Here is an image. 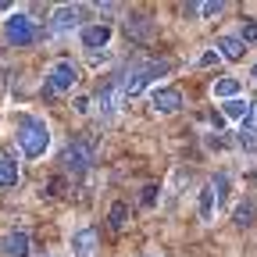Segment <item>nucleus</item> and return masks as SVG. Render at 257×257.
<instances>
[{"label":"nucleus","mask_w":257,"mask_h":257,"mask_svg":"<svg viewBox=\"0 0 257 257\" xmlns=\"http://www.w3.org/2000/svg\"><path fill=\"white\" fill-rule=\"evenodd\" d=\"M239 43H243V47L257 43V18H246V22L239 25Z\"/></svg>","instance_id":"19"},{"label":"nucleus","mask_w":257,"mask_h":257,"mask_svg":"<svg viewBox=\"0 0 257 257\" xmlns=\"http://www.w3.org/2000/svg\"><path fill=\"white\" fill-rule=\"evenodd\" d=\"M197 64H200V68H211V64H218V50H207V54H200V57H197Z\"/></svg>","instance_id":"23"},{"label":"nucleus","mask_w":257,"mask_h":257,"mask_svg":"<svg viewBox=\"0 0 257 257\" xmlns=\"http://www.w3.org/2000/svg\"><path fill=\"white\" fill-rule=\"evenodd\" d=\"M79 25H82V8L79 4H64V8L54 11V29L57 32H72Z\"/></svg>","instance_id":"6"},{"label":"nucleus","mask_w":257,"mask_h":257,"mask_svg":"<svg viewBox=\"0 0 257 257\" xmlns=\"http://www.w3.org/2000/svg\"><path fill=\"white\" fill-rule=\"evenodd\" d=\"M232 218H236V225H250V221H253V204H250V200L239 204V207L232 211Z\"/></svg>","instance_id":"20"},{"label":"nucleus","mask_w":257,"mask_h":257,"mask_svg":"<svg viewBox=\"0 0 257 257\" xmlns=\"http://www.w3.org/2000/svg\"><path fill=\"white\" fill-rule=\"evenodd\" d=\"M250 75H253V79H257V64H253V68H250Z\"/></svg>","instance_id":"26"},{"label":"nucleus","mask_w":257,"mask_h":257,"mask_svg":"<svg viewBox=\"0 0 257 257\" xmlns=\"http://www.w3.org/2000/svg\"><path fill=\"white\" fill-rule=\"evenodd\" d=\"M18 147H22L25 157H43L47 147H50V128H47V121L25 114V118L18 121Z\"/></svg>","instance_id":"1"},{"label":"nucleus","mask_w":257,"mask_h":257,"mask_svg":"<svg viewBox=\"0 0 257 257\" xmlns=\"http://www.w3.org/2000/svg\"><path fill=\"white\" fill-rule=\"evenodd\" d=\"M125 214H128L125 204H114V207H111V229H121V225H125Z\"/></svg>","instance_id":"22"},{"label":"nucleus","mask_w":257,"mask_h":257,"mask_svg":"<svg viewBox=\"0 0 257 257\" xmlns=\"http://www.w3.org/2000/svg\"><path fill=\"white\" fill-rule=\"evenodd\" d=\"M214 96L232 100V96H239V82H236V79H218V82H214Z\"/></svg>","instance_id":"18"},{"label":"nucleus","mask_w":257,"mask_h":257,"mask_svg":"<svg viewBox=\"0 0 257 257\" xmlns=\"http://www.w3.org/2000/svg\"><path fill=\"white\" fill-rule=\"evenodd\" d=\"M236 136H239L243 147H250V150L257 147V104H250V114L239 121V133H236Z\"/></svg>","instance_id":"11"},{"label":"nucleus","mask_w":257,"mask_h":257,"mask_svg":"<svg viewBox=\"0 0 257 257\" xmlns=\"http://www.w3.org/2000/svg\"><path fill=\"white\" fill-rule=\"evenodd\" d=\"M72 253L75 257H93L96 253V232L93 229H79L72 236Z\"/></svg>","instance_id":"10"},{"label":"nucleus","mask_w":257,"mask_h":257,"mask_svg":"<svg viewBox=\"0 0 257 257\" xmlns=\"http://www.w3.org/2000/svg\"><path fill=\"white\" fill-rule=\"evenodd\" d=\"M125 36L136 40V43H150V40H154V22H150L147 15L128 18V22H125Z\"/></svg>","instance_id":"8"},{"label":"nucleus","mask_w":257,"mask_h":257,"mask_svg":"<svg viewBox=\"0 0 257 257\" xmlns=\"http://www.w3.org/2000/svg\"><path fill=\"white\" fill-rule=\"evenodd\" d=\"M4 253L8 257H29V232H8L4 236Z\"/></svg>","instance_id":"13"},{"label":"nucleus","mask_w":257,"mask_h":257,"mask_svg":"<svg viewBox=\"0 0 257 257\" xmlns=\"http://www.w3.org/2000/svg\"><path fill=\"white\" fill-rule=\"evenodd\" d=\"M243 43H239V36H221L218 40V57H225V61H239L243 57Z\"/></svg>","instance_id":"15"},{"label":"nucleus","mask_w":257,"mask_h":257,"mask_svg":"<svg viewBox=\"0 0 257 257\" xmlns=\"http://www.w3.org/2000/svg\"><path fill=\"white\" fill-rule=\"evenodd\" d=\"M150 107H154V114H175L179 107H182V93L179 89H154L150 93Z\"/></svg>","instance_id":"5"},{"label":"nucleus","mask_w":257,"mask_h":257,"mask_svg":"<svg viewBox=\"0 0 257 257\" xmlns=\"http://www.w3.org/2000/svg\"><path fill=\"white\" fill-rule=\"evenodd\" d=\"M221 114H225V118H232V121H243V118L250 114V104L243 100V96H232V100H225V104H221Z\"/></svg>","instance_id":"16"},{"label":"nucleus","mask_w":257,"mask_h":257,"mask_svg":"<svg viewBox=\"0 0 257 257\" xmlns=\"http://www.w3.org/2000/svg\"><path fill=\"white\" fill-rule=\"evenodd\" d=\"M64 165H68L72 172H86L93 165V147L89 143H72L68 154H64Z\"/></svg>","instance_id":"7"},{"label":"nucleus","mask_w":257,"mask_h":257,"mask_svg":"<svg viewBox=\"0 0 257 257\" xmlns=\"http://www.w3.org/2000/svg\"><path fill=\"white\" fill-rule=\"evenodd\" d=\"M154 189H157V186H147V189H143V204H154Z\"/></svg>","instance_id":"25"},{"label":"nucleus","mask_w":257,"mask_h":257,"mask_svg":"<svg viewBox=\"0 0 257 257\" xmlns=\"http://www.w3.org/2000/svg\"><path fill=\"white\" fill-rule=\"evenodd\" d=\"M4 36H8V43H15V47H29V43H36V36H40V29H36V22H32L29 15H11L8 22H4Z\"/></svg>","instance_id":"3"},{"label":"nucleus","mask_w":257,"mask_h":257,"mask_svg":"<svg viewBox=\"0 0 257 257\" xmlns=\"http://www.w3.org/2000/svg\"><path fill=\"white\" fill-rule=\"evenodd\" d=\"M193 11L204 15V18H214V15H221V11H225V4H221V0H214V4H197Z\"/></svg>","instance_id":"21"},{"label":"nucleus","mask_w":257,"mask_h":257,"mask_svg":"<svg viewBox=\"0 0 257 257\" xmlns=\"http://www.w3.org/2000/svg\"><path fill=\"white\" fill-rule=\"evenodd\" d=\"M214 204H218L214 186H207V189L200 193V218H204V221H211V218H214Z\"/></svg>","instance_id":"17"},{"label":"nucleus","mask_w":257,"mask_h":257,"mask_svg":"<svg viewBox=\"0 0 257 257\" xmlns=\"http://www.w3.org/2000/svg\"><path fill=\"white\" fill-rule=\"evenodd\" d=\"M121 96H125V93H121V82H114V86H104L100 93H96V104H100V111L111 118V114L118 111V100H121Z\"/></svg>","instance_id":"12"},{"label":"nucleus","mask_w":257,"mask_h":257,"mask_svg":"<svg viewBox=\"0 0 257 257\" xmlns=\"http://www.w3.org/2000/svg\"><path fill=\"white\" fill-rule=\"evenodd\" d=\"M75 111H79V114H86V111H89V100H86V96H79V100H75Z\"/></svg>","instance_id":"24"},{"label":"nucleus","mask_w":257,"mask_h":257,"mask_svg":"<svg viewBox=\"0 0 257 257\" xmlns=\"http://www.w3.org/2000/svg\"><path fill=\"white\" fill-rule=\"evenodd\" d=\"M111 43V25H82V47L96 50V47H107Z\"/></svg>","instance_id":"9"},{"label":"nucleus","mask_w":257,"mask_h":257,"mask_svg":"<svg viewBox=\"0 0 257 257\" xmlns=\"http://www.w3.org/2000/svg\"><path fill=\"white\" fill-rule=\"evenodd\" d=\"M168 72H172V61H168V57L150 61V64H143V68H136V72H128V75H125L121 93H125V96H140L150 82H157L161 75H168Z\"/></svg>","instance_id":"2"},{"label":"nucleus","mask_w":257,"mask_h":257,"mask_svg":"<svg viewBox=\"0 0 257 257\" xmlns=\"http://www.w3.org/2000/svg\"><path fill=\"white\" fill-rule=\"evenodd\" d=\"M75 82H79V68L72 61H57L54 68L47 72V89L50 93H68Z\"/></svg>","instance_id":"4"},{"label":"nucleus","mask_w":257,"mask_h":257,"mask_svg":"<svg viewBox=\"0 0 257 257\" xmlns=\"http://www.w3.org/2000/svg\"><path fill=\"white\" fill-rule=\"evenodd\" d=\"M18 179H22L18 161H15L11 154H0V186H15Z\"/></svg>","instance_id":"14"}]
</instances>
